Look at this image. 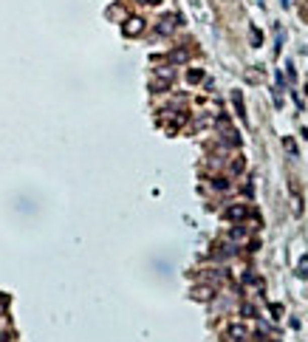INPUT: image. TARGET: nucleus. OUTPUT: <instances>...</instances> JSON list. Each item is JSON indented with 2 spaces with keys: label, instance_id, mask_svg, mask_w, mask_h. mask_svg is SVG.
<instances>
[{
  "label": "nucleus",
  "instance_id": "f257e3e1",
  "mask_svg": "<svg viewBox=\"0 0 308 342\" xmlns=\"http://www.w3.org/2000/svg\"><path fill=\"white\" fill-rule=\"evenodd\" d=\"M125 37H139L144 31V20L142 17H128V23H125Z\"/></svg>",
  "mask_w": 308,
  "mask_h": 342
},
{
  "label": "nucleus",
  "instance_id": "f03ea898",
  "mask_svg": "<svg viewBox=\"0 0 308 342\" xmlns=\"http://www.w3.org/2000/svg\"><path fill=\"white\" fill-rule=\"evenodd\" d=\"M175 20H178L175 15H164L161 20H158L156 31H158V34H172V31H175Z\"/></svg>",
  "mask_w": 308,
  "mask_h": 342
},
{
  "label": "nucleus",
  "instance_id": "7ed1b4c3",
  "mask_svg": "<svg viewBox=\"0 0 308 342\" xmlns=\"http://www.w3.org/2000/svg\"><path fill=\"white\" fill-rule=\"evenodd\" d=\"M246 215H249V209H246L243 204H235V207L226 209V218H229V221H243Z\"/></svg>",
  "mask_w": 308,
  "mask_h": 342
},
{
  "label": "nucleus",
  "instance_id": "20e7f679",
  "mask_svg": "<svg viewBox=\"0 0 308 342\" xmlns=\"http://www.w3.org/2000/svg\"><path fill=\"white\" fill-rule=\"evenodd\" d=\"M212 294H215L212 286H195V289H193V297L201 300V303H204V300H212Z\"/></svg>",
  "mask_w": 308,
  "mask_h": 342
},
{
  "label": "nucleus",
  "instance_id": "39448f33",
  "mask_svg": "<svg viewBox=\"0 0 308 342\" xmlns=\"http://www.w3.org/2000/svg\"><path fill=\"white\" fill-rule=\"evenodd\" d=\"M229 336H232V339H235V342H246V336H249V331H246L243 325H232V328H229Z\"/></svg>",
  "mask_w": 308,
  "mask_h": 342
},
{
  "label": "nucleus",
  "instance_id": "423d86ee",
  "mask_svg": "<svg viewBox=\"0 0 308 342\" xmlns=\"http://www.w3.org/2000/svg\"><path fill=\"white\" fill-rule=\"evenodd\" d=\"M190 60V51L187 48H172L170 51V63H187Z\"/></svg>",
  "mask_w": 308,
  "mask_h": 342
},
{
  "label": "nucleus",
  "instance_id": "0eeeda50",
  "mask_svg": "<svg viewBox=\"0 0 308 342\" xmlns=\"http://www.w3.org/2000/svg\"><path fill=\"white\" fill-rule=\"evenodd\" d=\"M170 82H172V79H153V91H156V93L170 91Z\"/></svg>",
  "mask_w": 308,
  "mask_h": 342
},
{
  "label": "nucleus",
  "instance_id": "6e6552de",
  "mask_svg": "<svg viewBox=\"0 0 308 342\" xmlns=\"http://www.w3.org/2000/svg\"><path fill=\"white\" fill-rule=\"evenodd\" d=\"M232 102H235V107H237V116L246 122V113H243V96H240V93H235V96H232Z\"/></svg>",
  "mask_w": 308,
  "mask_h": 342
},
{
  "label": "nucleus",
  "instance_id": "1a4fd4ad",
  "mask_svg": "<svg viewBox=\"0 0 308 342\" xmlns=\"http://www.w3.org/2000/svg\"><path fill=\"white\" fill-rule=\"evenodd\" d=\"M229 238H232V241H243V238H246V229H243V226H232V229H229Z\"/></svg>",
  "mask_w": 308,
  "mask_h": 342
},
{
  "label": "nucleus",
  "instance_id": "9d476101",
  "mask_svg": "<svg viewBox=\"0 0 308 342\" xmlns=\"http://www.w3.org/2000/svg\"><path fill=\"white\" fill-rule=\"evenodd\" d=\"M240 314H243V317H249V320H252V317H258V308L252 306V303H243V306H240Z\"/></svg>",
  "mask_w": 308,
  "mask_h": 342
},
{
  "label": "nucleus",
  "instance_id": "9b49d317",
  "mask_svg": "<svg viewBox=\"0 0 308 342\" xmlns=\"http://www.w3.org/2000/svg\"><path fill=\"white\" fill-rule=\"evenodd\" d=\"M187 79H190V82H201V79H204V71H198V68H195V71H187Z\"/></svg>",
  "mask_w": 308,
  "mask_h": 342
},
{
  "label": "nucleus",
  "instance_id": "f8f14e48",
  "mask_svg": "<svg viewBox=\"0 0 308 342\" xmlns=\"http://www.w3.org/2000/svg\"><path fill=\"white\" fill-rule=\"evenodd\" d=\"M297 274H300V277H308V257H302V260H300V266H297Z\"/></svg>",
  "mask_w": 308,
  "mask_h": 342
},
{
  "label": "nucleus",
  "instance_id": "ddd939ff",
  "mask_svg": "<svg viewBox=\"0 0 308 342\" xmlns=\"http://www.w3.org/2000/svg\"><path fill=\"white\" fill-rule=\"evenodd\" d=\"M249 37H252V43H255V45H260V40H263V34H260V31L255 29V26L249 29Z\"/></svg>",
  "mask_w": 308,
  "mask_h": 342
},
{
  "label": "nucleus",
  "instance_id": "4468645a",
  "mask_svg": "<svg viewBox=\"0 0 308 342\" xmlns=\"http://www.w3.org/2000/svg\"><path fill=\"white\" fill-rule=\"evenodd\" d=\"M212 187H215V190H229V181L226 179H212Z\"/></svg>",
  "mask_w": 308,
  "mask_h": 342
},
{
  "label": "nucleus",
  "instance_id": "2eb2a0df",
  "mask_svg": "<svg viewBox=\"0 0 308 342\" xmlns=\"http://www.w3.org/2000/svg\"><path fill=\"white\" fill-rule=\"evenodd\" d=\"M283 144H286V150L291 153V156H297V147H294V142H291V139H283Z\"/></svg>",
  "mask_w": 308,
  "mask_h": 342
},
{
  "label": "nucleus",
  "instance_id": "dca6fc26",
  "mask_svg": "<svg viewBox=\"0 0 308 342\" xmlns=\"http://www.w3.org/2000/svg\"><path fill=\"white\" fill-rule=\"evenodd\" d=\"M232 170H235V173L243 170V158H235V161H232Z\"/></svg>",
  "mask_w": 308,
  "mask_h": 342
},
{
  "label": "nucleus",
  "instance_id": "f3484780",
  "mask_svg": "<svg viewBox=\"0 0 308 342\" xmlns=\"http://www.w3.org/2000/svg\"><path fill=\"white\" fill-rule=\"evenodd\" d=\"M0 342H12V334H3V331H0Z\"/></svg>",
  "mask_w": 308,
  "mask_h": 342
}]
</instances>
